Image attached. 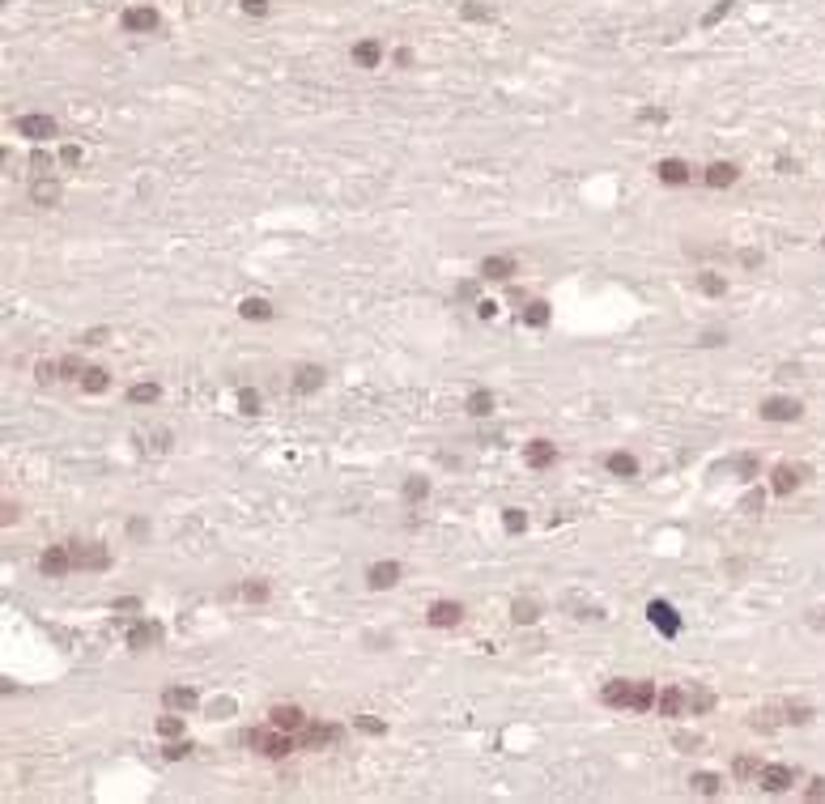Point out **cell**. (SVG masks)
I'll use <instances>...</instances> for the list:
<instances>
[{
	"label": "cell",
	"mask_w": 825,
	"mask_h": 804,
	"mask_svg": "<svg viewBox=\"0 0 825 804\" xmlns=\"http://www.w3.org/2000/svg\"><path fill=\"white\" fill-rule=\"evenodd\" d=\"M689 707H694V715H706L715 707V694L711 690H689Z\"/></svg>",
	"instance_id": "cell-33"
},
{
	"label": "cell",
	"mask_w": 825,
	"mask_h": 804,
	"mask_svg": "<svg viewBox=\"0 0 825 804\" xmlns=\"http://www.w3.org/2000/svg\"><path fill=\"white\" fill-rule=\"evenodd\" d=\"M366 583H371L375 592L396 587V583H400V566H396V562H375V566L366 570Z\"/></svg>",
	"instance_id": "cell-9"
},
{
	"label": "cell",
	"mask_w": 825,
	"mask_h": 804,
	"mask_svg": "<svg viewBox=\"0 0 825 804\" xmlns=\"http://www.w3.org/2000/svg\"><path fill=\"white\" fill-rule=\"evenodd\" d=\"M30 200H34V205H60V183L38 175V179L30 183Z\"/></svg>",
	"instance_id": "cell-23"
},
{
	"label": "cell",
	"mask_w": 825,
	"mask_h": 804,
	"mask_svg": "<svg viewBox=\"0 0 825 804\" xmlns=\"http://www.w3.org/2000/svg\"><path fill=\"white\" fill-rule=\"evenodd\" d=\"M243 745L256 749V754H264V758H285V754L298 749V737L268 724V728H247V732H243Z\"/></svg>",
	"instance_id": "cell-1"
},
{
	"label": "cell",
	"mask_w": 825,
	"mask_h": 804,
	"mask_svg": "<svg viewBox=\"0 0 825 804\" xmlns=\"http://www.w3.org/2000/svg\"><path fill=\"white\" fill-rule=\"evenodd\" d=\"M464 408H468L472 417H485V413H493V396H489V392H472Z\"/></svg>",
	"instance_id": "cell-32"
},
{
	"label": "cell",
	"mask_w": 825,
	"mask_h": 804,
	"mask_svg": "<svg viewBox=\"0 0 825 804\" xmlns=\"http://www.w3.org/2000/svg\"><path fill=\"white\" fill-rule=\"evenodd\" d=\"M459 617H464V609H459L455 600H438V604H430V626H438V630L459 626Z\"/></svg>",
	"instance_id": "cell-13"
},
{
	"label": "cell",
	"mask_w": 825,
	"mask_h": 804,
	"mask_svg": "<svg viewBox=\"0 0 825 804\" xmlns=\"http://www.w3.org/2000/svg\"><path fill=\"white\" fill-rule=\"evenodd\" d=\"M243 600H268V583H243Z\"/></svg>",
	"instance_id": "cell-42"
},
{
	"label": "cell",
	"mask_w": 825,
	"mask_h": 804,
	"mask_svg": "<svg viewBox=\"0 0 825 804\" xmlns=\"http://www.w3.org/2000/svg\"><path fill=\"white\" fill-rule=\"evenodd\" d=\"M647 617H651V626H655V630H664V634H677V630H681V621H677L672 604H664V600H655V604L647 609Z\"/></svg>",
	"instance_id": "cell-17"
},
{
	"label": "cell",
	"mask_w": 825,
	"mask_h": 804,
	"mask_svg": "<svg viewBox=\"0 0 825 804\" xmlns=\"http://www.w3.org/2000/svg\"><path fill=\"white\" fill-rule=\"evenodd\" d=\"M634 690H638V681H608V685L600 690V698H604L608 707H621V711H634Z\"/></svg>",
	"instance_id": "cell-7"
},
{
	"label": "cell",
	"mask_w": 825,
	"mask_h": 804,
	"mask_svg": "<svg viewBox=\"0 0 825 804\" xmlns=\"http://www.w3.org/2000/svg\"><path fill=\"white\" fill-rule=\"evenodd\" d=\"M128 401L132 404H153L158 401V384H132V388H128Z\"/></svg>",
	"instance_id": "cell-30"
},
{
	"label": "cell",
	"mask_w": 825,
	"mask_h": 804,
	"mask_svg": "<svg viewBox=\"0 0 825 804\" xmlns=\"http://www.w3.org/2000/svg\"><path fill=\"white\" fill-rule=\"evenodd\" d=\"M183 754H187V745H183V741H175V745H166V758H170V762H179Z\"/></svg>",
	"instance_id": "cell-50"
},
{
	"label": "cell",
	"mask_w": 825,
	"mask_h": 804,
	"mask_svg": "<svg viewBox=\"0 0 825 804\" xmlns=\"http://www.w3.org/2000/svg\"><path fill=\"white\" fill-rule=\"evenodd\" d=\"M30 166H34V170H47V166H51V158H47L43 149H34V158H30Z\"/></svg>",
	"instance_id": "cell-48"
},
{
	"label": "cell",
	"mask_w": 825,
	"mask_h": 804,
	"mask_svg": "<svg viewBox=\"0 0 825 804\" xmlns=\"http://www.w3.org/2000/svg\"><path fill=\"white\" fill-rule=\"evenodd\" d=\"M804 408H800V401H792V396H770V401H762V421H796Z\"/></svg>",
	"instance_id": "cell-6"
},
{
	"label": "cell",
	"mask_w": 825,
	"mask_h": 804,
	"mask_svg": "<svg viewBox=\"0 0 825 804\" xmlns=\"http://www.w3.org/2000/svg\"><path fill=\"white\" fill-rule=\"evenodd\" d=\"M689 788H694L698 796H719V775H694Z\"/></svg>",
	"instance_id": "cell-31"
},
{
	"label": "cell",
	"mask_w": 825,
	"mask_h": 804,
	"mask_svg": "<svg viewBox=\"0 0 825 804\" xmlns=\"http://www.w3.org/2000/svg\"><path fill=\"white\" fill-rule=\"evenodd\" d=\"M638 119H651V124H664V111H651V107H647V111H638Z\"/></svg>",
	"instance_id": "cell-54"
},
{
	"label": "cell",
	"mask_w": 825,
	"mask_h": 804,
	"mask_svg": "<svg viewBox=\"0 0 825 804\" xmlns=\"http://www.w3.org/2000/svg\"><path fill=\"white\" fill-rule=\"evenodd\" d=\"M106 384H111V379H106L102 366H85V375H81V388H85V392H106Z\"/></svg>",
	"instance_id": "cell-29"
},
{
	"label": "cell",
	"mask_w": 825,
	"mask_h": 804,
	"mask_svg": "<svg viewBox=\"0 0 825 804\" xmlns=\"http://www.w3.org/2000/svg\"><path fill=\"white\" fill-rule=\"evenodd\" d=\"M162 639V630L153 626V621H136L132 630H128V647H136V651H145V647H153Z\"/></svg>",
	"instance_id": "cell-20"
},
{
	"label": "cell",
	"mask_w": 825,
	"mask_h": 804,
	"mask_svg": "<svg viewBox=\"0 0 825 804\" xmlns=\"http://www.w3.org/2000/svg\"><path fill=\"white\" fill-rule=\"evenodd\" d=\"M425 494H430V485H425L421 477H409V481H405V498H409V502H417V498H425Z\"/></svg>",
	"instance_id": "cell-41"
},
{
	"label": "cell",
	"mask_w": 825,
	"mask_h": 804,
	"mask_svg": "<svg viewBox=\"0 0 825 804\" xmlns=\"http://www.w3.org/2000/svg\"><path fill=\"white\" fill-rule=\"evenodd\" d=\"M81 375H85V366H81L77 358H64V362H60V379H77V384H81Z\"/></svg>",
	"instance_id": "cell-38"
},
{
	"label": "cell",
	"mask_w": 825,
	"mask_h": 804,
	"mask_svg": "<svg viewBox=\"0 0 825 804\" xmlns=\"http://www.w3.org/2000/svg\"><path fill=\"white\" fill-rule=\"evenodd\" d=\"M604 468H608L613 477H634V472H638V460L625 455V451H613V455L604 460Z\"/></svg>",
	"instance_id": "cell-26"
},
{
	"label": "cell",
	"mask_w": 825,
	"mask_h": 804,
	"mask_svg": "<svg viewBox=\"0 0 825 804\" xmlns=\"http://www.w3.org/2000/svg\"><path fill=\"white\" fill-rule=\"evenodd\" d=\"M515 273V260L510 256H485L481 260V277H489V281H506Z\"/></svg>",
	"instance_id": "cell-18"
},
{
	"label": "cell",
	"mask_w": 825,
	"mask_h": 804,
	"mask_svg": "<svg viewBox=\"0 0 825 804\" xmlns=\"http://www.w3.org/2000/svg\"><path fill=\"white\" fill-rule=\"evenodd\" d=\"M72 545V562H77V570H106L111 566V553H106V545H98V540H68Z\"/></svg>",
	"instance_id": "cell-2"
},
{
	"label": "cell",
	"mask_w": 825,
	"mask_h": 804,
	"mask_svg": "<svg viewBox=\"0 0 825 804\" xmlns=\"http://www.w3.org/2000/svg\"><path fill=\"white\" fill-rule=\"evenodd\" d=\"M60 158L72 166V162H81V149H77V145H64V153H60Z\"/></svg>",
	"instance_id": "cell-52"
},
{
	"label": "cell",
	"mask_w": 825,
	"mask_h": 804,
	"mask_svg": "<svg viewBox=\"0 0 825 804\" xmlns=\"http://www.w3.org/2000/svg\"><path fill=\"white\" fill-rule=\"evenodd\" d=\"M319 384H324V371L319 366H298L294 371V392L311 396V392H319Z\"/></svg>",
	"instance_id": "cell-24"
},
{
	"label": "cell",
	"mask_w": 825,
	"mask_h": 804,
	"mask_svg": "<svg viewBox=\"0 0 825 804\" xmlns=\"http://www.w3.org/2000/svg\"><path fill=\"white\" fill-rule=\"evenodd\" d=\"M741 506H745V511H758V506H762V494H749V498H745Z\"/></svg>",
	"instance_id": "cell-56"
},
{
	"label": "cell",
	"mask_w": 825,
	"mask_h": 804,
	"mask_svg": "<svg viewBox=\"0 0 825 804\" xmlns=\"http://www.w3.org/2000/svg\"><path fill=\"white\" fill-rule=\"evenodd\" d=\"M239 404L243 413H260V392H239Z\"/></svg>",
	"instance_id": "cell-44"
},
{
	"label": "cell",
	"mask_w": 825,
	"mask_h": 804,
	"mask_svg": "<svg viewBox=\"0 0 825 804\" xmlns=\"http://www.w3.org/2000/svg\"><path fill=\"white\" fill-rule=\"evenodd\" d=\"M783 719H779V711H758V719H753V728L758 732H770V728H779Z\"/></svg>",
	"instance_id": "cell-39"
},
{
	"label": "cell",
	"mask_w": 825,
	"mask_h": 804,
	"mask_svg": "<svg viewBox=\"0 0 825 804\" xmlns=\"http://www.w3.org/2000/svg\"><path fill=\"white\" fill-rule=\"evenodd\" d=\"M655 175H660V183H672V188L689 183V166H685L681 158H664V162L655 166Z\"/></svg>",
	"instance_id": "cell-15"
},
{
	"label": "cell",
	"mask_w": 825,
	"mask_h": 804,
	"mask_svg": "<svg viewBox=\"0 0 825 804\" xmlns=\"http://www.w3.org/2000/svg\"><path fill=\"white\" fill-rule=\"evenodd\" d=\"M38 570H43L47 579H60V575L77 570V562H72V545H51V549L38 558Z\"/></svg>",
	"instance_id": "cell-3"
},
{
	"label": "cell",
	"mask_w": 825,
	"mask_h": 804,
	"mask_svg": "<svg viewBox=\"0 0 825 804\" xmlns=\"http://www.w3.org/2000/svg\"><path fill=\"white\" fill-rule=\"evenodd\" d=\"M728 9H732V0H719V4H715V9H711L706 17H702V26H715V21H719V17L728 13Z\"/></svg>",
	"instance_id": "cell-47"
},
{
	"label": "cell",
	"mask_w": 825,
	"mask_h": 804,
	"mask_svg": "<svg viewBox=\"0 0 825 804\" xmlns=\"http://www.w3.org/2000/svg\"><path fill=\"white\" fill-rule=\"evenodd\" d=\"M741 264H745V268H758V264H762V256H758V251H741Z\"/></svg>",
	"instance_id": "cell-53"
},
{
	"label": "cell",
	"mask_w": 825,
	"mask_h": 804,
	"mask_svg": "<svg viewBox=\"0 0 825 804\" xmlns=\"http://www.w3.org/2000/svg\"><path fill=\"white\" fill-rule=\"evenodd\" d=\"M702 179H706V188H732V183L741 179V170H736L732 162H711Z\"/></svg>",
	"instance_id": "cell-16"
},
{
	"label": "cell",
	"mask_w": 825,
	"mask_h": 804,
	"mask_svg": "<svg viewBox=\"0 0 825 804\" xmlns=\"http://www.w3.org/2000/svg\"><path fill=\"white\" fill-rule=\"evenodd\" d=\"M804 796H809V800H825V775H817V779H809V788H804Z\"/></svg>",
	"instance_id": "cell-43"
},
{
	"label": "cell",
	"mask_w": 825,
	"mask_h": 804,
	"mask_svg": "<svg viewBox=\"0 0 825 804\" xmlns=\"http://www.w3.org/2000/svg\"><path fill=\"white\" fill-rule=\"evenodd\" d=\"M510 617L523 626V621H536L540 613H536V604H532V600H515V604H510Z\"/></svg>",
	"instance_id": "cell-35"
},
{
	"label": "cell",
	"mask_w": 825,
	"mask_h": 804,
	"mask_svg": "<svg viewBox=\"0 0 825 804\" xmlns=\"http://www.w3.org/2000/svg\"><path fill=\"white\" fill-rule=\"evenodd\" d=\"M762 766H766L762 758H753V754H745V758H736V762H732V775H736L741 783H758V775H762Z\"/></svg>",
	"instance_id": "cell-25"
},
{
	"label": "cell",
	"mask_w": 825,
	"mask_h": 804,
	"mask_svg": "<svg viewBox=\"0 0 825 804\" xmlns=\"http://www.w3.org/2000/svg\"><path fill=\"white\" fill-rule=\"evenodd\" d=\"M158 732H162V737H179V732H183V719H179V715H162V719H158Z\"/></svg>",
	"instance_id": "cell-40"
},
{
	"label": "cell",
	"mask_w": 825,
	"mask_h": 804,
	"mask_svg": "<svg viewBox=\"0 0 825 804\" xmlns=\"http://www.w3.org/2000/svg\"><path fill=\"white\" fill-rule=\"evenodd\" d=\"M102 341H106V328H94V332H85L81 345H102Z\"/></svg>",
	"instance_id": "cell-49"
},
{
	"label": "cell",
	"mask_w": 825,
	"mask_h": 804,
	"mask_svg": "<svg viewBox=\"0 0 825 804\" xmlns=\"http://www.w3.org/2000/svg\"><path fill=\"white\" fill-rule=\"evenodd\" d=\"M354 724H358L362 732H371V737H383V732H388V724H383V719H375V715H358Z\"/></svg>",
	"instance_id": "cell-37"
},
{
	"label": "cell",
	"mask_w": 825,
	"mask_h": 804,
	"mask_svg": "<svg viewBox=\"0 0 825 804\" xmlns=\"http://www.w3.org/2000/svg\"><path fill=\"white\" fill-rule=\"evenodd\" d=\"M239 315H243V320H273V307H268L264 298H243Z\"/></svg>",
	"instance_id": "cell-27"
},
{
	"label": "cell",
	"mask_w": 825,
	"mask_h": 804,
	"mask_svg": "<svg viewBox=\"0 0 825 804\" xmlns=\"http://www.w3.org/2000/svg\"><path fill=\"white\" fill-rule=\"evenodd\" d=\"M655 711H660V715H668V719L694 715V707H689V690H681V685H668V690L655 698Z\"/></svg>",
	"instance_id": "cell-4"
},
{
	"label": "cell",
	"mask_w": 825,
	"mask_h": 804,
	"mask_svg": "<svg viewBox=\"0 0 825 804\" xmlns=\"http://www.w3.org/2000/svg\"><path fill=\"white\" fill-rule=\"evenodd\" d=\"M268 724L273 728H285V732H302L307 715H302V707H273L268 711Z\"/></svg>",
	"instance_id": "cell-10"
},
{
	"label": "cell",
	"mask_w": 825,
	"mask_h": 804,
	"mask_svg": "<svg viewBox=\"0 0 825 804\" xmlns=\"http://www.w3.org/2000/svg\"><path fill=\"white\" fill-rule=\"evenodd\" d=\"M354 60H358L362 68H379V64H383V43H379V38H362V43H354Z\"/></svg>",
	"instance_id": "cell-14"
},
{
	"label": "cell",
	"mask_w": 825,
	"mask_h": 804,
	"mask_svg": "<svg viewBox=\"0 0 825 804\" xmlns=\"http://www.w3.org/2000/svg\"><path fill=\"white\" fill-rule=\"evenodd\" d=\"M243 9H247V13H264V9H268V0H243Z\"/></svg>",
	"instance_id": "cell-55"
},
{
	"label": "cell",
	"mask_w": 825,
	"mask_h": 804,
	"mask_svg": "<svg viewBox=\"0 0 825 804\" xmlns=\"http://www.w3.org/2000/svg\"><path fill=\"white\" fill-rule=\"evenodd\" d=\"M698 286H702V294H723V290H728V281H723V277H715V273H702V277H698Z\"/></svg>",
	"instance_id": "cell-36"
},
{
	"label": "cell",
	"mask_w": 825,
	"mask_h": 804,
	"mask_svg": "<svg viewBox=\"0 0 825 804\" xmlns=\"http://www.w3.org/2000/svg\"><path fill=\"white\" fill-rule=\"evenodd\" d=\"M502 528H506V532H523V528H528V515L515 511V506H506V511H502Z\"/></svg>",
	"instance_id": "cell-34"
},
{
	"label": "cell",
	"mask_w": 825,
	"mask_h": 804,
	"mask_svg": "<svg viewBox=\"0 0 825 804\" xmlns=\"http://www.w3.org/2000/svg\"><path fill=\"white\" fill-rule=\"evenodd\" d=\"M553 460H557V447H553L549 438H532V442H528V464H532V468H549Z\"/></svg>",
	"instance_id": "cell-19"
},
{
	"label": "cell",
	"mask_w": 825,
	"mask_h": 804,
	"mask_svg": "<svg viewBox=\"0 0 825 804\" xmlns=\"http://www.w3.org/2000/svg\"><path fill=\"white\" fill-rule=\"evenodd\" d=\"M464 17H472V21H481V17H489L481 4H464Z\"/></svg>",
	"instance_id": "cell-51"
},
{
	"label": "cell",
	"mask_w": 825,
	"mask_h": 804,
	"mask_svg": "<svg viewBox=\"0 0 825 804\" xmlns=\"http://www.w3.org/2000/svg\"><path fill=\"white\" fill-rule=\"evenodd\" d=\"M162 707H166V711H192V707H196V690H187V685H170V690L162 694Z\"/></svg>",
	"instance_id": "cell-21"
},
{
	"label": "cell",
	"mask_w": 825,
	"mask_h": 804,
	"mask_svg": "<svg viewBox=\"0 0 825 804\" xmlns=\"http://www.w3.org/2000/svg\"><path fill=\"white\" fill-rule=\"evenodd\" d=\"M523 324H528V328H545V324H549V303H540V298L528 303V307H523Z\"/></svg>",
	"instance_id": "cell-28"
},
{
	"label": "cell",
	"mask_w": 825,
	"mask_h": 804,
	"mask_svg": "<svg viewBox=\"0 0 825 804\" xmlns=\"http://www.w3.org/2000/svg\"><path fill=\"white\" fill-rule=\"evenodd\" d=\"M153 26H158V13L153 9H128L124 13V30H132V34H145Z\"/></svg>",
	"instance_id": "cell-22"
},
{
	"label": "cell",
	"mask_w": 825,
	"mask_h": 804,
	"mask_svg": "<svg viewBox=\"0 0 825 804\" xmlns=\"http://www.w3.org/2000/svg\"><path fill=\"white\" fill-rule=\"evenodd\" d=\"M17 136H26V141H47V136H55V119L51 115H17Z\"/></svg>",
	"instance_id": "cell-5"
},
{
	"label": "cell",
	"mask_w": 825,
	"mask_h": 804,
	"mask_svg": "<svg viewBox=\"0 0 825 804\" xmlns=\"http://www.w3.org/2000/svg\"><path fill=\"white\" fill-rule=\"evenodd\" d=\"M328 741H341V728H328V724H302V737H298V745H307V749H319V745H328Z\"/></svg>",
	"instance_id": "cell-11"
},
{
	"label": "cell",
	"mask_w": 825,
	"mask_h": 804,
	"mask_svg": "<svg viewBox=\"0 0 825 804\" xmlns=\"http://www.w3.org/2000/svg\"><path fill=\"white\" fill-rule=\"evenodd\" d=\"M809 719H813L809 707H787V724H809Z\"/></svg>",
	"instance_id": "cell-46"
},
{
	"label": "cell",
	"mask_w": 825,
	"mask_h": 804,
	"mask_svg": "<svg viewBox=\"0 0 825 804\" xmlns=\"http://www.w3.org/2000/svg\"><path fill=\"white\" fill-rule=\"evenodd\" d=\"M770 477H775V481H770V489H775V494H792V489L804 481V468H796V464H779Z\"/></svg>",
	"instance_id": "cell-12"
},
{
	"label": "cell",
	"mask_w": 825,
	"mask_h": 804,
	"mask_svg": "<svg viewBox=\"0 0 825 804\" xmlns=\"http://www.w3.org/2000/svg\"><path fill=\"white\" fill-rule=\"evenodd\" d=\"M38 379H43V384L60 379V362H38Z\"/></svg>",
	"instance_id": "cell-45"
},
{
	"label": "cell",
	"mask_w": 825,
	"mask_h": 804,
	"mask_svg": "<svg viewBox=\"0 0 825 804\" xmlns=\"http://www.w3.org/2000/svg\"><path fill=\"white\" fill-rule=\"evenodd\" d=\"M758 783H762L766 792H787V788L796 783V771H792V766H762Z\"/></svg>",
	"instance_id": "cell-8"
}]
</instances>
